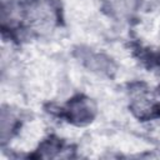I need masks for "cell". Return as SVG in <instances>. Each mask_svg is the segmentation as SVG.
<instances>
[{
	"instance_id": "1",
	"label": "cell",
	"mask_w": 160,
	"mask_h": 160,
	"mask_svg": "<svg viewBox=\"0 0 160 160\" xmlns=\"http://www.w3.org/2000/svg\"><path fill=\"white\" fill-rule=\"evenodd\" d=\"M70 112H71V116L74 120L82 121V120H88L91 118L92 109H91L89 102L81 100V101H75L71 104Z\"/></svg>"
},
{
	"instance_id": "2",
	"label": "cell",
	"mask_w": 160,
	"mask_h": 160,
	"mask_svg": "<svg viewBox=\"0 0 160 160\" xmlns=\"http://www.w3.org/2000/svg\"><path fill=\"white\" fill-rule=\"evenodd\" d=\"M111 4L115 10H119L121 12H129L136 6L138 0H111Z\"/></svg>"
}]
</instances>
